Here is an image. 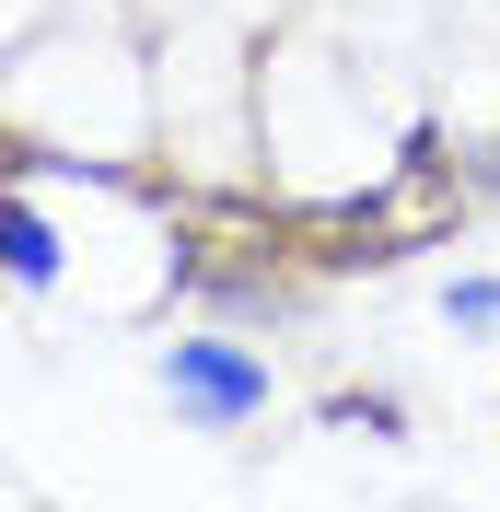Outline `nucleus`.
Listing matches in <instances>:
<instances>
[{
  "instance_id": "7ed1b4c3",
  "label": "nucleus",
  "mask_w": 500,
  "mask_h": 512,
  "mask_svg": "<svg viewBox=\"0 0 500 512\" xmlns=\"http://www.w3.org/2000/svg\"><path fill=\"white\" fill-rule=\"evenodd\" d=\"M326 419H338V431H373V443H396V396H338Z\"/></svg>"
},
{
  "instance_id": "f03ea898",
  "label": "nucleus",
  "mask_w": 500,
  "mask_h": 512,
  "mask_svg": "<svg viewBox=\"0 0 500 512\" xmlns=\"http://www.w3.org/2000/svg\"><path fill=\"white\" fill-rule=\"evenodd\" d=\"M0 268H12L24 291L59 280V245H47V222H35V210H12V198H0Z\"/></svg>"
},
{
  "instance_id": "20e7f679",
  "label": "nucleus",
  "mask_w": 500,
  "mask_h": 512,
  "mask_svg": "<svg viewBox=\"0 0 500 512\" xmlns=\"http://www.w3.org/2000/svg\"><path fill=\"white\" fill-rule=\"evenodd\" d=\"M454 326H500V280H466V291H454Z\"/></svg>"
},
{
  "instance_id": "f257e3e1",
  "label": "nucleus",
  "mask_w": 500,
  "mask_h": 512,
  "mask_svg": "<svg viewBox=\"0 0 500 512\" xmlns=\"http://www.w3.org/2000/svg\"><path fill=\"white\" fill-rule=\"evenodd\" d=\"M163 384H175V408L210 419V431H233V419L268 408V361L233 350V338H175V361H163Z\"/></svg>"
}]
</instances>
